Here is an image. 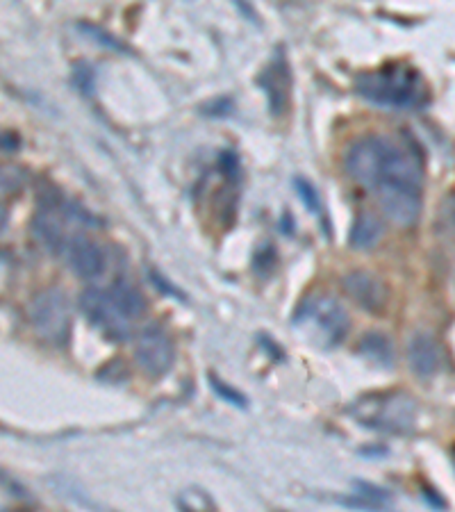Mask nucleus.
<instances>
[{
    "mask_svg": "<svg viewBox=\"0 0 455 512\" xmlns=\"http://www.w3.org/2000/svg\"><path fill=\"white\" fill-rule=\"evenodd\" d=\"M355 87L364 98L387 107H419L428 98V87L410 66H387V69L364 73Z\"/></svg>",
    "mask_w": 455,
    "mask_h": 512,
    "instance_id": "nucleus-1",
    "label": "nucleus"
},
{
    "mask_svg": "<svg viewBox=\"0 0 455 512\" xmlns=\"http://www.w3.org/2000/svg\"><path fill=\"white\" fill-rule=\"evenodd\" d=\"M362 424L390 433H410L417 421V401L403 392L371 396L358 406Z\"/></svg>",
    "mask_w": 455,
    "mask_h": 512,
    "instance_id": "nucleus-2",
    "label": "nucleus"
},
{
    "mask_svg": "<svg viewBox=\"0 0 455 512\" xmlns=\"http://www.w3.org/2000/svg\"><path fill=\"white\" fill-rule=\"evenodd\" d=\"M30 319L41 340L62 346L71 333L69 301L57 289L41 292L30 305Z\"/></svg>",
    "mask_w": 455,
    "mask_h": 512,
    "instance_id": "nucleus-3",
    "label": "nucleus"
},
{
    "mask_svg": "<svg viewBox=\"0 0 455 512\" xmlns=\"http://www.w3.org/2000/svg\"><path fill=\"white\" fill-rule=\"evenodd\" d=\"M80 310L85 312V317L94 324L98 330H103V335L110 340L123 342L130 337V319L123 315V310L112 299L110 292L103 289H85L80 296Z\"/></svg>",
    "mask_w": 455,
    "mask_h": 512,
    "instance_id": "nucleus-4",
    "label": "nucleus"
},
{
    "mask_svg": "<svg viewBox=\"0 0 455 512\" xmlns=\"http://www.w3.org/2000/svg\"><path fill=\"white\" fill-rule=\"evenodd\" d=\"M299 319L308 321V324L317 330L321 344H326V346L342 344L351 328V321H349V315H346V310L337 301L326 299V296L305 303Z\"/></svg>",
    "mask_w": 455,
    "mask_h": 512,
    "instance_id": "nucleus-5",
    "label": "nucleus"
},
{
    "mask_svg": "<svg viewBox=\"0 0 455 512\" xmlns=\"http://www.w3.org/2000/svg\"><path fill=\"white\" fill-rule=\"evenodd\" d=\"M66 226H69V217H66L64 212L62 198H41L35 221H32V233H35L37 242L44 246L48 253H66V246L71 242V235Z\"/></svg>",
    "mask_w": 455,
    "mask_h": 512,
    "instance_id": "nucleus-6",
    "label": "nucleus"
},
{
    "mask_svg": "<svg viewBox=\"0 0 455 512\" xmlns=\"http://www.w3.org/2000/svg\"><path fill=\"white\" fill-rule=\"evenodd\" d=\"M380 155H383V137L358 139L346 151V171L362 187L374 189L380 176Z\"/></svg>",
    "mask_w": 455,
    "mask_h": 512,
    "instance_id": "nucleus-7",
    "label": "nucleus"
},
{
    "mask_svg": "<svg viewBox=\"0 0 455 512\" xmlns=\"http://www.w3.org/2000/svg\"><path fill=\"white\" fill-rule=\"evenodd\" d=\"M378 194L380 208H383L385 217L392 219V224L401 228H410L419 221L421 214V192L410 187H394V185H380L374 189Z\"/></svg>",
    "mask_w": 455,
    "mask_h": 512,
    "instance_id": "nucleus-8",
    "label": "nucleus"
},
{
    "mask_svg": "<svg viewBox=\"0 0 455 512\" xmlns=\"http://www.w3.org/2000/svg\"><path fill=\"white\" fill-rule=\"evenodd\" d=\"M135 358L148 376L160 378L173 365V342L162 328H148L139 335Z\"/></svg>",
    "mask_w": 455,
    "mask_h": 512,
    "instance_id": "nucleus-9",
    "label": "nucleus"
},
{
    "mask_svg": "<svg viewBox=\"0 0 455 512\" xmlns=\"http://www.w3.org/2000/svg\"><path fill=\"white\" fill-rule=\"evenodd\" d=\"M66 258H69V264H71V269L76 271V276L85 278V280L103 276L107 269L105 251L87 235L71 237L69 246H66Z\"/></svg>",
    "mask_w": 455,
    "mask_h": 512,
    "instance_id": "nucleus-10",
    "label": "nucleus"
},
{
    "mask_svg": "<svg viewBox=\"0 0 455 512\" xmlns=\"http://www.w3.org/2000/svg\"><path fill=\"white\" fill-rule=\"evenodd\" d=\"M260 85L264 89V94H267L271 112L283 114L289 103V89H292V76H289L285 53H278L267 66H264Z\"/></svg>",
    "mask_w": 455,
    "mask_h": 512,
    "instance_id": "nucleus-11",
    "label": "nucleus"
},
{
    "mask_svg": "<svg viewBox=\"0 0 455 512\" xmlns=\"http://www.w3.org/2000/svg\"><path fill=\"white\" fill-rule=\"evenodd\" d=\"M344 292L367 312H380L387 303V292L383 283L367 271H351L344 278Z\"/></svg>",
    "mask_w": 455,
    "mask_h": 512,
    "instance_id": "nucleus-12",
    "label": "nucleus"
},
{
    "mask_svg": "<svg viewBox=\"0 0 455 512\" xmlns=\"http://www.w3.org/2000/svg\"><path fill=\"white\" fill-rule=\"evenodd\" d=\"M408 360L415 374L421 378H430L440 369V346L430 335L417 333L408 344Z\"/></svg>",
    "mask_w": 455,
    "mask_h": 512,
    "instance_id": "nucleus-13",
    "label": "nucleus"
},
{
    "mask_svg": "<svg viewBox=\"0 0 455 512\" xmlns=\"http://www.w3.org/2000/svg\"><path fill=\"white\" fill-rule=\"evenodd\" d=\"M110 294L112 299L117 301L119 308L123 310V315H126L130 321L132 319H142L148 310V303L144 299V294L139 292V289L130 283V280H117L110 287Z\"/></svg>",
    "mask_w": 455,
    "mask_h": 512,
    "instance_id": "nucleus-14",
    "label": "nucleus"
},
{
    "mask_svg": "<svg viewBox=\"0 0 455 512\" xmlns=\"http://www.w3.org/2000/svg\"><path fill=\"white\" fill-rule=\"evenodd\" d=\"M383 237V221L371 212H360L351 228V246L355 249H371Z\"/></svg>",
    "mask_w": 455,
    "mask_h": 512,
    "instance_id": "nucleus-15",
    "label": "nucleus"
},
{
    "mask_svg": "<svg viewBox=\"0 0 455 512\" xmlns=\"http://www.w3.org/2000/svg\"><path fill=\"white\" fill-rule=\"evenodd\" d=\"M360 353L364 358L376 362V365L390 367L394 365V349L392 342L383 333H367L360 340Z\"/></svg>",
    "mask_w": 455,
    "mask_h": 512,
    "instance_id": "nucleus-16",
    "label": "nucleus"
},
{
    "mask_svg": "<svg viewBox=\"0 0 455 512\" xmlns=\"http://www.w3.org/2000/svg\"><path fill=\"white\" fill-rule=\"evenodd\" d=\"M23 183H26V176H23L21 169L0 164V196L16 194L23 187Z\"/></svg>",
    "mask_w": 455,
    "mask_h": 512,
    "instance_id": "nucleus-17",
    "label": "nucleus"
},
{
    "mask_svg": "<svg viewBox=\"0 0 455 512\" xmlns=\"http://www.w3.org/2000/svg\"><path fill=\"white\" fill-rule=\"evenodd\" d=\"M210 381H212V387H214V392H217L219 396H223V399L226 401H230V403H235V406H239V408H244L246 406V399L239 392H235L233 387H228L226 383H221L219 378H214V376H210Z\"/></svg>",
    "mask_w": 455,
    "mask_h": 512,
    "instance_id": "nucleus-18",
    "label": "nucleus"
},
{
    "mask_svg": "<svg viewBox=\"0 0 455 512\" xmlns=\"http://www.w3.org/2000/svg\"><path fill=\"white\" fill-rule=\"evenodd\" d=\"M296 189H299V194L303 196L305 205H308L310 210H317L319 196H317V192H314V187L308 183V180H296Z\"/></svg>",
    "mask_w": 455,
    "mask_h": 512,
    "instance_id": "nucleus-19",
    "label": "nucleus"
},
{
    "mask_svg": "<svg viewBox=\"0 0 455 512\" xmlns=\"http://www.w3.org/2000/svg\"><path fill=\"white\" fill-rule=\"evenodd\" d=\"M19 146H21L19 135H14V132L0 128V151H16Z\"/></svg>",
    "mask_w": 455,
    "mask_h": 512,
    "instance_id": "nucleus-20",
    "label": "nucleus"
},
{
    "mask_svg": "<svg viewBox=\"0 0 455 512\" xmlns=\"http://www.w3.org/2000/svg\"><path fill=\"white\" fill-rule=\"evenodd\" d=\"M5 226H7V208L5 205H0V233H3Z\"/></svg>",
    "mask_w": 455,
    "mask_h": 512,
    "instance_id": "nucleus-21",
    "label": "nucleus"
}]
</instances>
